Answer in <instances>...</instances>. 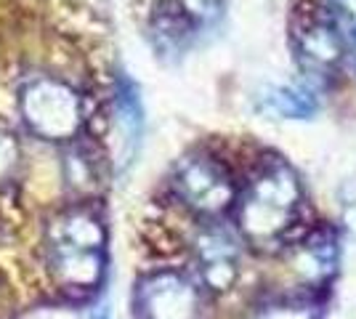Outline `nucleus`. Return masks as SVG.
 I'll list each match as a JSON object with an SVG mask.
<instances>
[{
	"label": "nucleus",
	"mask_w": 356,
	"mask_h": 319,
	"mask_svg": "<svg viewBox=\"0 0 356 319\" xmlns=\"http://www.w3.org/2000/svg\"><path fill=\"white\" fill-rule=\"evenodd\" d=\"M45 263L54 285L86 298L99 288L106 263V229L90 205H74L51 218L45 229Z\"/></svg>",
	"instance_id": "1"
},
{
	"label": "nucleus",
	"mask_w": 356,
	"mask_h": 319,
	"mask_svg": "<svg viewBox=\"0 0 356 319\" xmlns=\"http://www.w3.org/2000/svg\"><path fill=\"white\" fill-rule=\"evenodd\" d=\"M300 199H303V189L296 170L282 160H271L258 167L250 176V181L245 183V189L239 192V231L252 245L282 240L296 224Z\"/></svg>",
	"instance_id": "2"
},
{
	"label": "nucleus",
	"mask_w": 356,
	"mask_h": 319,
	"mask_svg": "<svg viewBox=\"0 0 356 319\" xmlns=\"http://www.w3.org/2000/svg\"><path fill=\"white\" fill-rule=\"evenodd\" d=\"M19 112L32 136L45 141H72L86 120L83 96L54 75H38L22 85Z\"/></svg>",
	"instance_id": "3"
},
{
	"label": "nucleus",
	"mask_w": 356,
	"mask_h": 319,
	"mask_svg": "<svg viewBox=\"0 0 356 319\" xmlns=\"http://www.w3.org/2000/svg\"><path fill=\"white\" fill-rule=\"evenodd\" d=\"M170 186L178 202L202 218H218L226 211L237 208V183L229 167L213 154H186L173 170Z\"/></svg>",
	"instance_id": "4"
},
{
	"label": "nucleus",
	"mask_w": 356,
	"mask_h": 319,
	"mask_svg": "<svg viewBox=\"0 0 356 319\" xmlns=\"http://www.w3.org/2000/svg\"><path fill=\"white\" fill-rule=\"evenodd\" d=\"M136 314L138 319H197L200 290L178 272L149 274L136 290Z\"/></svg>",
	"instance_id": "5"
},
{
	"label": "nucleus",
	"mask_w": 356,
	"mask_h": 319,
	"mask_svg": "<svg viewBox=\"0 0 356 319\" xmlns=\"http://www.w3.org/2000/svg\"><path fill=\"white\" fill-rule=\"evenodd\" d=\"M296 51L306 69L316 75H330L348 56V43L330 16H309L296 24Z\"/></svg>",
	"instance_id": "6"
},
{
	"label": "nucleus",
	"mask_w": 356,
	"mask_h": 319,
	"mask_svg": "<svg viewBox=\"0 0 356 319\" xmlns=\"http://www.w3.org/2000/svg\"><path fill=\"white\" fill-rule=\"evenodd\" d=\"M197 269L210 290H229L239 274V243L223 227H208L200 231L197 243Z\"/></svg>",
	"instance_id": "7"
},
{
	"label": "nucleus",
	"mask_w": 356,
	"mask_h": 319,
	"mask_svg": "<svg viewBox=\"0 0 356 319\" xmlns=\"http://www.w3.org/2000/svg\"><path fill=\"white\" fill-rule=\"evenodd\" d=\"M261 106L268 115L277 117H293V120H303L312 117L316 101L309 91H298V88H268L261 96Z\"/></svg>",
	"instance_id": "8"
},
{
	"label": "nucleus",
	"mask_w": 356,
	"mask_h": 319,
	"mask_svg": "<svg viewBox=\"0 0 356 319\" xmlns=\"http://www.w3.org/2000/svg\"><path fill=\"white\" fill-rule=\"evenodd\" d=\"M335 237H330L327 231L312 234L306 245L300 247V266L309 279H325L335 272Z\"/></svg>",
	"instance_id": "9"
},
{
	"label": "nucleus",
	"mask_w": 356,
	"mask_h": 319,
	"mask_svg": "<svg viewBox=\"0 0 356 319\" xmlns=\"http://www.w3.org/2000/svg\"><path fill=\"white\" fill-rule=\"evenodd\" d=\"M325 14L351 46L356 40V0H327Z\"/></svg>",
	"instance_id": "10"
},
{
	"label": "nucleus",
	"mask_w": 356,
	"mask_h": 319,
	"mask_svg": "<svg viewBox=\"0 0 356 319\" xmlns=\"http://www.w3.org/2000/svg\"><path fill=\"white\" fill-rule=\"evenodd\" d=\"M19 165H22V147L14 133L0 125V183L14 181Z\"/></svg>",
	"instance_id": "11"
},
{
	"label": "nucleus",
	"mask_w": 356,
	"mask_h": 319,
	"mask_svg": "<svg viewBox=\"0 0 356 319\" xmlns=\"http://www.w3.org/2000/svg\"><path fill=\"white\" fill-rule=\"evenodd\" d=\"M252 319H316L312 309L306 306H271L264 309L261 314H255Z\"/></svg>",
	"instance_id": "12"
},
{
	"label": "nucleus",
	"mask_w": 356,
	"mask_h": 319,
	"mask_svg": "<svg viewBox=\"0 0 356 319\" xmlns=\"http://www.w3.org/2000/svg\"><path fill=\"white\" fill-rule=\"evenodd\" d=\"M348 56H351V61H354V69H356V40L348 46Z\"/></svg>",
	"instance_id": "13"
}]
</instances>
